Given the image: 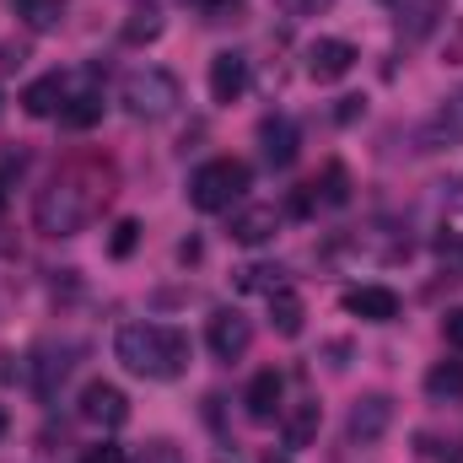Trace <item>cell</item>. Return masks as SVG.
Here are the masks:
<instances>
[{"label": "cell", "mask_w": 463, "mask_h": 463, "mask_svg": "<svg viewBox=\"0 0 463 463\" xmlns=\"http://www.w3.org/2000/svg\"><path fill=\"white\" fill-rule=\"evenodd\" d=\"M81 420H92V426H103V431H118V426L129 420L124 388H114V383H87V393H81Z\"/></svg>", "instance_id": "obj_8"}, {"label": "cell", "mask_w": 463, "mask_h": 463, "mask_svg": "<svg viewBox=\"0 0 463 463\" xmlns=\"http://www.w3.org/2000/svg\"><path fill=\"white\" fill-rule=\"evenodd\" d=\"M184 5H194L205 22H237L242 16V0H184Z\"/></svg>", "instance_id": "obj_24"}, {"label": "cell", "mask_w": 463, "mask_h": 463, "mask_svg": "<svg viewBox=\"0 0 463 463\" xmlns=\"http://www.w3.org/2000/svg\"><path fill=\"white\" fill-rule=\"evenodd\" d=\"M81 463H129V458H124L118 442H92V448L81 453Z\"/></svg>", "instance_id": "obj_28"}, {"label": "cell", "mask_w": 463, "mask_h": 463, "mask_svg": "<svg viewBox=\"0 0 463 463\" xmlns=\"http://www.w3.org/2000/svg\"><path fill=\"white\" fill-rule=\"evenodd\" d=\"M114 350L118 361L146 383H173V377L189 372V335L173 329V324H124Z\"/></svg>", "instance_id": "obj_2"}, {"label": "cell", "mask_w": 463, "mask_h": 463, "mask_svg": "<svg viewBox=\"0 0 463 463\" xmlns=\"http://www.w3.org/2000/svg\"><path fill=\"white\" fill-rule=\"evenodd\" d=\"M114 162L109 156H98V151H81V156H71V162H60L54 167V178L38 189V200H33V222L43 237H76V232H87L98 216H103V205L114 200Z\"/></svg>", "instance_id": "obj_1"}, {"label": "cell", "mask_w": 463, "mask_h": 463, "mask_svg": "<svg viewBox=\"0 0 463 463\" xmlns=\"http://www.w3.org/2000/svg\"><path fill=\"white\" fill-rule=\"evenodd\" d=\"M286 286V269L280 264H248V269H237V291H264V297H275Z\"/></svg>", "instance_id": "obj_22"}, {"label": "cell", "mask_w": 463, "mask_h": 463, "mask_svg": "<svg viewBox=\"0 0 463 463\" xmlns=\"http://www.w3.org/2000/svg\"><path fill=\"white\" fill-rule=\"evenodd\" d=\"M302 318H307V307H302V297L291 291V286H280L275 297H269V324L286 335V340H297L302 335Z\"/></svg>", "instance_id": "obj_18"}, {"label": "cell", "mask_w": 463, "mask_h": 463, "mask_svg": "<svg viewBox=\"0 0 463 463\" xmlns=\"http://www.w3.org/2000/svg\"><path fill=\"white\" fill-rule=\"evenodd\" d=\"M259 151H264L269 167H291V162H297V124L286 114L259 118Z\"/></svg>", "instance_id": "obj_11"}, {"label": "cell", "mask_w": 463, "mask_h": 463, "mask_svg": "<svg viewBox=\"0 0 463 463\" xmlns=\"http://www.w3.org/2000/svg\"><path fill=\"white\" fill-rule=\"evenodd\" d=\"M264 463H291L286 453H264Z\"/></svg>", "instance_id": "obj_34"}, {"label": "cell", "mask_w": 463, "mask_h": 463, "mask_svg": "<svg viewBox=\"0 0 463 463\" xmlns=\"http://www.w3.org/2000/svg\"><path fill=\"white\" fill-rule=\"evenodd\" d=\"M420 140H426V151H448V146H463V87H458V92H448V103H442L437 114L426 118Z\"/></svg>", "instance_id": "obj_9"}, {"label": "cell", "mask_w": 463, "mask_h": 463, "mask_svg": "<svg viewBox=\"0 0 463 463\" xmlns=\"http://www.w3.org/2000/svg\"><path fill=\"white\" fill-rule=\"evenodd\" d=\"M248 184H253L248 162H237V156H216V162H205V167L189 178V205L205 211V216L232 211V205L248 194Z\"/></svg>", "instance_id": "obj_3"}, {"label": "cell", "mask_w": 463, "mask_h": 463, "mask_svg": "<svg viewBox=\"0 0 463 463\" xmlns=\"http://www.w3.org/2000/svg\"><path fill=\"white\" fill-rule=\"evenodd\" d=\"M313 194H318V205H345V200H350V173H345V162H329V167H324V178L313 184Z\"/></svg>", "instance_id": "obj_23"}, {"label": "cell", "mask_w": 463, "mask_h": 463, "mask_svg": "<svg viewBox=\"0 0 463 463\" xmlns=\"http://www.w3.org/2000/svg\"><path fill=\"white\" fill-rule=\"evenodd\" d=\"M205 345H211L216 361H242L248 345H253V324H248L237 307H216L211 324H205Z\"/></svg>", "instance_id": "obj_5"}, {"label": "cell", "mask_w": 463, "mask_h": 463, "mask_svg": "<svg viewBox=\"0 0 463 463\" xmlns=\"http://www.w3.org/2000/svg\"><path fill=\"white\" fill-rule=\"evenodd\" d=\"M286 5H291L297 16H318V11H329L335 0H286Z\"/></svg>", "instance_id": "obj_31"}, {"label": "cell", "mask_w": 463, "mask_h": 463, "mask_svg": "<svg viewBox=\"0 0 463 463\" xmlns=\"http://www.w3.org/2000/svg\"><path fill=\"white\" fill-rule=\"evenodd\" d=\"M280 399H286V377H280L275 366H264V372L248 383V393H242V404H248V420L269 426V420L280 415Z\"/></svg>", "instance_id": "obj_10"}, {"label": "cell", "mask_w": 463, "mask_h": 463, "mask_svg": "<svg viewBox=\"0 0 463 463\" xmlns=\"http://www.w3.org/2000/svg\"><path fill=\"white\" fill-rule=\"evenodd\" d=\"M135 463H184V453H178L173 442H151V448H140Z\"/></svg>", "instance_id": "obj_29"}, {"label": "cell", "mask_w": 463, "mask_h": 463, "mask_svg": "<svg viewBox=\"0 0 463 463\" xmlns=\"http://www.w3.org/2000/svg\"><path fill=\"white\" fill-rule=\"evenodd\" d=\"M355 43H345V38H313L307 43V76L313 81H340V76H350L355 71Z\"/></svg>", "instance_id": "obj_7"}, {"label": "cell", "mask_w": 463, "mask_h": 463, "mask_svg": "<svg viewBox=\"0 0 463 463\" xmlns=\"http://www.w3.org/2000/svg\"><path fill=\"white\" fill-rule=\"evenodd\" d=\"M5 431H11V415H5V404H0V442H5Z\"/></svg>", "instance_id": "obj_33"}, {"label": "cell", "mask_w": 463, "mask_h": 463, "mask_svg": "<svg viewBox=\"0 0 463 463\" xmlns=\"http://www.w3.org/2000/svg\"><path fill=\"white\" fill-rule=\"evenodd\" d=\"M135 242H140V222H118L109 253H114V259H129V253H135Z\"/></svg>", "instance_id": "obj_27"}, {"label": "cell", "mask_w": 463, "mask_h": 463, "mask_svg": "<svg viewBox=\"0 0 463 463\" xmlns=\"http://www.w3.org/2000/svg\"><path fill=\"white\" fill-rule=\"evenodd\" d=\"M388 426H393V399H388V393H361V399L350 404L345 437L350 442H377Z\"/></svg>", "instance_id": "obj_6"}, {"label": "cell", "mask_w": 463, "mask_h": 463, "mask_svg": "<svg viewBox=\"0 0 463 463\" xmlns=\"http://www.w3.org/2000/svg\"><path fill=\"white\" fill-rule=\"evenodd\" d=\"M5 200H11V194H5V178H0V211H5Z\"/></svg>", "instance_id": "obj_35"}, {"label": "cell", "mask_w": 463, "mask_h": 463, "mask_svg": "<svg viewBox=\"0 0 463 463\" xmlns=\"http://www.w3.org/2000/svg\"><path fill=\"white\" fill-rule=\"evenodd\" d=\"M345 313L366 318V324H393L399 318V291H388V286H350Z\"/></svg>", "instance_id": "obj_12"}, {"label": "cell", "mask_w": 463, "mask_h": 463, "mask_svg": "<svg viewBox=\"0 0 463 463\" xmlns=\"http://www.w3.org/2000/svg\"><path fill=\"white\" fill-rule=\"evenodd\" d=\"M318 426H324V404H318V399H302L297 410H286V415H280L286 448H307V442L318 437Z\"/></svg>", "instance_id": "obj_17"}, {"label": "cell", "mask_w": 463, "mask_h": 463, "mask_svg": "<svg viewBox=\"0 0 463 463\" xmlns=\"http://www.w3.org/2000/svg\"><path fill=\"white\" fill-rule=\"evenodd\" d=\"M71 355H76V345H65V350H54V345L38 350V361H33V393H38V399H54V388H60V383H65V372L76 366Z\"/></svg>", "instance_id": "obj_15"}, {"label": "cell", "mask_w": 463, "mask_h": 463, "mask_svg": "<svg viewBox=\"0 0 463 463\" xmlns=\"http://www.w3.org/2000/svg\"><path fill=\"white\" fill-rule=\"evenodd\" d=\"M118 98H124V109H129L135 118L156 124V118H167L178 103H184V87H178V76H173V71L146 65V71H129V76H124Z\"/></svg>", "instance_id": "obj_4"}, {"label": "cell", "mask_w": 463, "mask_h": 463, "mask_svg": "<svg viewBox=\"0 0 463 463\" xmlns=\"http://www.w3.org/2000/svg\"><path fill=\"white\" fill-rule=\"evenodd\" d=\"M156 33H162V16L156 11H140L135 22H124V43H151Z\"/></svg>", "instance_id": "obj_25"}, {"label": "cell", "mask_w": 463, "mask_h": 463, "mask_svg": "<svg viewBox=\"0 0 463 463\" xmlns=\"http://www.w3.org/2000/svg\"><path fill=\"white\" fill-rule=\"evenodd\" d=\"M11 11H16L33 33H54V27L65 22L71 5H65V0H11Z\"/></svg>", "instance_id": "obj_19"}, {"label": "cell", "mask_w": 463, "mask_h": 463, "mask_svg": "<svg viewBox=\"0 0 463 463\" xmlns=\"http://www.w3.org/2000/svg\"><path fill=\"white\" fill-rule=\"evenodd\" d=\"M103 118V98L98 92H76V98H65V109H60V124L65 129H92Z\"/></svg>", "instance_id": "obj_21"}, {"label": "cell", "mask_w": 463, "mask_h": 463, "mask_svg": "<svg viewBox=\"0 0 463 463\" xmlns=\"http://www.w3.org/2000/svg\"><path fill=\"white\" fill-rule=\"evenodd\" d=\"M442 5H448V0H420V5L410 11V38H426V33L437 27V16H442Z\"/></svg>", "instance_id": "obj_26"}, {"label": "cell", "mask_w": 463, "mask_h": 463, "mask_svg": "<svg viewBox=\"0 0 463 463\" xmlns=\"http://www.w3.org/2000/svg\"><path fill=\"white\" fill-rule=\"evenodd\" d=\"M22 60H27V49H16V43H5V49H0V65H5V71H16Z\"/></svg>", "instance_id": "obj_32"}, {"label": "cell", "mask_w": 463, "mask_h": 463, "mask_svg": "<svg viewBox=\"0 0 463 463\" xmlns=\"http://www.w3.org/2000/svg\"><path fill=\"white\" fill-rule=\"evenodd\" d=\"M280 232V211L275 205H242L237 216H232V237L242 242V248H259V242H269Z\"/></svg>", "instance_id": "obj_14"}, {"label": "cell", "mask_w": 463, "mask_h": 463, "mask_svg": "<svg viewBox=\"0 0 463 463\" xmlns=\"http://www.w3.org/2000/svg\"><path fill=\"white\" fill-rule=\"evenodd\" d=\"M65 98H71V87H65V76L54 71V76H38L27 92H22V109L33 118H54L60 109H65Z\"/></svg>", "instance_id": "obj_16"}, {"label": "cell", "mask_w": 463, "mask_h": 463, "mask_svg": "<svg viewBox=\"0 0 463 463\" xmlns=\"http://www.w3.org/2000/svg\"><path fill=\"white\" fill-rule=\"evenodd\" d=\"M426 393H431L437 404L463 399V361H437V366L426 372Z\"/></svg>", "instance_id": "obj_20"}, {"label": "cell", "mask_w": 463, "mask_h": 463, "mask_svg": "<svg viewBox=\"0 0 463 463\" xmlns=\"http://www.w3.org/2000/svg\"><path fill=\"white\" fill-rule=\"evenodd\" d=\"M383 5H399V0H383Z\"/></svg>", "instance_id": "obj_36"}, {"label": "cell", "mask_w": 463, "mask_h": 463, "mask_svg": "<svg viewBox=\"0 0 463 463\" xmlns=\"http://www.w3.org/2000/svg\"><path fill=\"white\" fill-rule=\"evenodd\" d=\"M248 92V60L237 54V49H222L216 60H211V98L216 103H237Z\"/></svg>", "instance_id": "obj_13"}, {"label": "cell", "mask_w": 463, "mask_h": 463, "mask_svg": "<svg viewBox=\"0 0 463 463\" xmlns=\"http://www.w3.org/2000/svg\"><path fill=\"white\" fill-rule=\"evenodd\" d=\"M442 335H448V345L463 350V307H448V318H442Z\"/></svg>", "instance_id": "obj_30"}]
</instances>
